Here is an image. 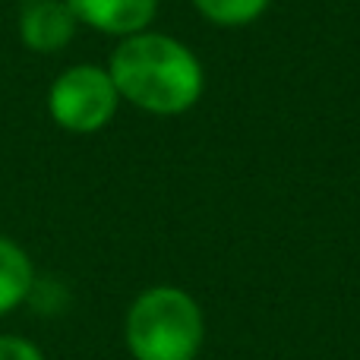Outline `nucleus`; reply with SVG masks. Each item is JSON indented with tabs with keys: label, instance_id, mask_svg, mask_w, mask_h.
Instances as JSON below:
<instances>
[{
	"label": "nucleus",
	"instance_id": "nucleus-1",
	"mask_svg": "<svg viewBox=\"0 0 360 360\" xmlns=\"http://www.w3.org/2000/svg\"><path fill=\"white\" fill-rule=\"evenodd\" d=\"M111 73L120 98L149 114H184L202 95V67L186 44L158 32H139L117 44Z\"/></svg>",
	"mask_w": 360,
	"mask_h": 360
},
{
	"label": "nucleus",
	"instance_id": "nucleus-2",
	"mask_svg": "<svg viewBox=\"0 0 360 360\" xmlns=\"http://www.w3.org/2000/svg\"><path fill=\"white\" fill-rule=\"evenodd\" d=\"M202 313L180 288H149L127 313V348L136 360H193L202 345Z\"/></svg>",
	"mask_w": 360,
	"mask_h": 360
},
{
	"label": "nucleus",
	"instance_id": "nucleus-3",
	"mask_svg": "<svg viewBox=\"0 0 360 360\" xmlns=\"http://www.w3.org/2000/svg\"><path fill=\"white\" fill-rule=\"evenodd\" d=\"M120 92L111 73L92 63L67 67L48 89V111L67 133H98L117 114Z\"/></svg>",
	"mask_w": 360,
	"mask_h": 360
},
{
	"label": "nucleus",
	"instance_id": "nucleus-4",
	"mask_svg": "<svg viewBox=\"0 0 360 360\" xmlns=\"http://www.w3.org/2000/svg\"><path fill=\"white\" fill-rule=\"evenodd\" d=\"M76 16L67 0H25L19 13V38L35 54H54L76 35Z\"/></svg>",
	"mask_w": 360,
	"mask_h": 360
},
{
	"label": "nucleus",
	"instance_id": "nucleus-5",
	"mask_svg": "<svg viewBox=\"0 0 360 360\" xmlns=\"http://www.w3.org/2000/svg\"><path fill=\"white\" fill-rule=\"evenodd\" d=\"M67 6L79 25L120 38L146 32L158 13V0H67Z\"/></svg>",
	"mask_w": 360,
	"mask_h": 360
},
{
	"label": "nucleus",
	"instance_id": "nucleus-6",
	"mask_svg": "<svg viewBox=\"0 0 360 360\" xmlns=\"http://www.w3.org/2000/svg\"><path fill=\"white\" fill-rule=\"evenodd\" d=\"M35 285V266L29 253L10 237H0V316L16 310Z\"/></svg>",
	"mask_w": 360,
	"mask_h": 360
},
{
	"label": "nucleus",
	"instance_id": "nucleus-7",
	"mask_svg": "<svg viewBox=\"0 0 360 360\" xmlns=\"http://www.w3.org/2000/svg\"><path fill=\"white\" fill-rule=\"evenodd\" d=\"M196 10L215 25H247L269 6V0H193Z\"/></svg>",
	"mask_w": 360,
	"mask_h": 360
},
{
	"label": "nucleus",
	"instance_id": "nucleus-8",
	"mask_svg": "<svg viewBox=\"0 0 360 360\" xmlns=\"http://www.w3.org/2000/svg\"><path fill=\"white\" fill-rule=\"evenodd\" d=\"M0 360H44L41 348L29 338L19 335H0Z\"/></svg>",
	"mask_w": 360,
	"mask_h": 360
}]
</instances>
